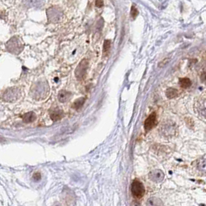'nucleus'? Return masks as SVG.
I'll list each match as a JSON object with an SVG mask.
<instances>
[{"instance_id": "1", "label": "nucleus", "mask_w": 206, "mask_h": 206, "mask_svg": "<svg viewBox=\"0 0 206 206\" xmlns=\"http://www.w3.org/2000/svg\"><path fill=\"white\" fill-rule=\"evenodd\" d=\"M6 49L10 53L15 54H19L23 49V44L21 40L18 37H13L10 41L6 43Z\"/></svg>"}, {"instance_id": "3", "label": "nucleus", "mask_w": 206, "mask_h": 206, "mask_svg": "<svg viewBox=\"0 0 206 206\" xmlns=\"http://www.w3.org/2000/svg\"><path fill=\"white\" fill-rule=\"evenodd\" d=\"M48 91V86L47 85L46 82L41 81L36 83L32 89V93L35 98L44 97V95L47 94Z\"/></svg>"}, {"instance_id": "23", "label": "nucleus", "mask_w": 206, "mask_h": 206, "mask_svg": "<svg viewBox=\"0 0 206 206\" xmlns=\"http://www.w3.org/2000/svg\"><path fill=\"white\" fill-rule=\"evenodd\" d=\"M201 80H202V83L206 84V72H204L202 73V75H201Z\"/></svg>"}, {"instance_id": "12", "label": "nucleus", "mask_w": 206, "mask_h": 206, "mask_svg": "<svg viewBox=\"0 0 206 206\" xmlns=\"http://www.w3.org/2000/svg\"><path fill=\"white\" fill-rule=\"evenodd\" d=\"M197 109L202 116L206 118V99L200 100L197 103Z\"/></svg>"}, {"instance_id": "6", "label": "nucleus", "mask_w": 206, "mask_h": 206, "mask_svg": "<svg viewBox=\"0 0 206 206\" xmlns=\"http://www.w3.org/2000/svg\"><path fill=\"white\" fill-rule=\"evenodd\" d=\"M62 198L67 206H73L76 202L75 193L68 187H65L62 192Z\"/></svg>"}, {"instance_id": "9", "label": "nucleus", "mask_w": 206, "mask_h": 206, "mask_svg": "<svg viewBox=\"0 0 206 206\" xmlns=\"http://www.w3.org/2000/svg\"><path fill=\"white\" fill-rule=\"evenodd\" d=\"M164 176L165 175H164L163 172L160 170H153L149 174V177L150 180L155 183H159L163 181V180L164 179Z\"/></svg>"}, {"instance_id": "17", "label": "nucleus", "mask_w": 206, "mask_h": 206, "mask_svg": "<svg viewBox=\"0 0 206 206\" xmlns=\"http://www.w3.org/2000/svg\"><path fill=\"white\" fill-rule=\"evenodd\" d=\"M177 94H178V92L176 89L174 88H168V89L166 90V96H167V98L169 99H173L175 98L176 97H177Z\"/></svg>"}, {"instance_id": "5", "label": "nucleus", "mask_w": 206, "mask_h": 206, "mask_svg": "<svg viewBox=\"0 0 206 206\" xmlns=\"http://www.w3.org/2000/svg\"><path fill=\"white\" fill-rule=\"evenodd\" d=\"M20 97V90L19 88L13 87L8 89L7 90L5 91L3 93L2 98L4 100L7 101V102H14L16 100L19 99Z\"/></svg>"}, {"instance_id": "16", "label": "nucleus", "mask_w": 206, "mask_h": 206, "mask_svg": "<svg viewBox=\"0 0 206 206\" xmlns=\"http://www.w3.org/2000/svg\"><path fill=\"white\" fill-rule=\"evenodd\" d=\"M62 117H63V112L59 109L54 110V111H53L51 113V118L53 120H61L62 118Z\"/></svg>"}, {"instance_id": "13", "label": "nucleus", "mask_w": 206, "mask_h": 206, "mask_svg": "<svg viewBox=\"0 0 206 206\" xmlns=\"http://www.w3.org/2000/svg\"><path fill=\"white\" fill-rule=\"evenodd\" d=\"M70 97H71V93L69 92L66 91V90H61L59 92V93H58V100L60 101V102L65 103V102H66V101L69 100Z\"/></svg>"}, {"instance_id": "4", "label": "nucleus", "mask_w": 206, "mask_h": 206, "mask_svg": "<svg viewBox=\"0 0 206 206\" xmlns=\"http://www.w3.org/2000/svg\"><path fill=\"white\" fill-rule=\"evenodd\" d=\"M47 15L51 23H58L62 17V11L59 7L52 6L47 10Z\"/></svg>"}, {"instance_id": "22", "label": "nucleus", "mask_w": 206, "mask_h": 206, "mask_svg": "<svg viewBox=\"0 0 206 206\" xmlns=\"http://www.w3.org/2000/svg\"><path fill=\"white\" fill-rule=\"evenodd\" d=\"M169 62H170V59L168 58L163 59V60H162L161 62L159 63V68H163V67H165V66L169 63Z\"/></svg>"}, {"instance_id": "18", "label": "nucleus", "mask_w": 206, "mask_h": 206, "mask_svg": "<svg viewBox=\"0 0 206 206\" xmlns=\"http://www.w3.org/2000/svg\"><path fill=\"white\" fill-rule=\"evenodd\" d=\"M179 83H180L181 87L184 88V89H187L191 86V81L188 78H182V79H180Z\"/></svg>"}, {"instance_id": "10", "label": "nucleus", "mask_w": 206, "mask_h": 206, "mask_svg": "<svg viewBox=\"0 0 206 206\" xmlns=\"http://www.w3.org/2000/svg\"><path fill=\"white\" fill-rule=\"evenodd\" d=\"M155 122H156V115L155 113H152L148 117L146 120L144 122V128L146 132H149L151 130L152 128L155 126Z\"/></svg>"}, {"instance_id": "19", "label": "nucleus", "mask_w": 206, "mask_h": 206, "mask_svg": "<svg viewBox=\"0 0 206 206\" xmlns=\"http://www.w3.org/2000/svg\"><path fill=\"white\" fill-rule=\"evenodd\" d=\"M86 99L84 97H82V98H79V99L76 100L75 102L73 103V105H72V107L76 110H79L80 108H81L83 107V105L85 103Z\"/></svg>"}, {"instance_id": "21", "label": "nucleus", "mask_w": 206, "mask_h": 206, "mask_svg": "<svg viewBox=\"0 0 206 206\" xmlns=\"http://www.w3.org/2000/svg\"><path fill=\"white\" fill-rule=\"evenodd\" d=\"M138 10H137V8L135 7V6L133 5V6H132V8H131V16H132L133 18H135L136 16H138Z\"/></svg>"}, {"instance_id": "7", "label": "nucleus", "mask_w": 206, "mask_h": 206, "mask_svg": "<svg viewBox=\"0 0 206 206\" xmlns=\"http://www.w3.org/2000/svg\"><path fill=\"white\" fill-rule=\"evenodd\" d=\"M132 193L133 196L141 198L145 194V187L138 180H135L132 184Z\"/></svg>"}, {"instance_id": "14", "label": "nucleus", "mask_w": 206, "mask_h": 206, "mask_svg": "<svg viewBox=\"0 0 206 206\" xmlns=\"http://www.w3.org/2000/svg\"><path fill=\"white\" fill-rule=\"evenodd\" d=\"M37 118V116L33 112H28L24 114V115L23 116V120L25 123H30L33 122L36 120Z\"/></svg>"}, {"instance_id": "11", "label": "nucleus", "mask_w": 206, "mask_h": 206, "mask_svg": "<svg viewBox=\"0 0 206 206\" xmlns=\"http://www.w3.org/2000/svg\"><path fill=\"white\" fill-rule=\"evenodd\" d=\"M24 6L28 8H39L43 5V0H23Z\"/></svg>"}, {"instance_id": "25", "label": "nucleus", "mask_w": 206, "mask_h": 206, "mask_svg": "<svg viewBox=\"0 0 206 206\" xmlns=\"http://www.w3.org/2000/svg\"><path fill=\"white\" fill-rule=\"evenodd\" d=\"M41 178V175L40 173H35L34 174H33V179H34L35 181H39Z\"/></svg>"}, {"instance_id": "24", "label": "nucleus", "mask_w": 206, "mask_h": 206, "mask_svg": "<svg viewBox=\"0 0 206 206\" xmlns=\"http://www.w3.org/2000/svg\"><path fill=\"white\" fill-rule=\"evenodd\" d=\"M95 3L97 7H102L103 6V0H96Z\"/></svg>"}, {"instance_id": "2", "label": "nucleus", "mask_w": 206, "mask_h": 206, "mask_svg": "<svg viewBox=\"0 0 206 206\" xmlns=\"http://www.w3.org/2000/svg\"><path fill=\"white\" fill-rule=\"evenodd\" d=\"M177 124L173 121L168 120L163 123L160 127V133L166 138H171L177 134Z\"/></svg>"}, {"instance_id": "15", "label": "nucleus", "mask_w": 206, "mask_h": 206, "mask_svg": "<svg viewBox=\"0 0 206 206\" xmlns=\"http://www.w3.org/2000/svg\"><path fill=\"white\" fill-rule=\"evenodd\" d=\"M147 206H163V204L159 198L152 197L147 201Z\"/></svg>"}, {"instance_id": "20", "label": "nucleus", "mask_w": 206, "mask_h": 206, "mask_svg": "<svg viewBox=\"0 0 206 206\" xmlns=\"http://www.w3.org/2000/svg\"><path fill=\"white\" fill-rule=\"evenodd\" d=\"M110 48H111V41L106 40V41H104V44H103V52H108Z\"/></svg>"}, {"instance_id": "8", "label": "nucleus", "mask_w": 206, "mask_h": 206, "mask_svg": "<svg viewBox=\"0 0 206 206\" xmlns=\"http://www.w3.org/2000/svg\"><path fill=\"white\" fill-rule=\"evenodd\" d=\"M88 68V62L87 60L83 59V60L80 62L79 65L77 66L76 71H75V75L76 77L77 78V80H83L85 78L86 75V72H87Z\"/></svg>"}]
</instances>
